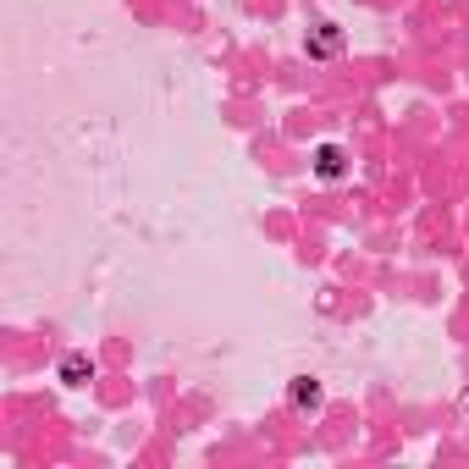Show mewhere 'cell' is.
<instances>
[{"label":"cell","instance_id":"1","mask_svg":"<svg viewBox=\"0 0 469 469\" xmlns=\"http://www.w3.org/2000/svg\"><path fill=\"white\" fill-rule=\"evenodd\" d=\"M88 370H94V365H88V359H78V353H72V359L61 365V381H78V376H88Z\"/></svg>","mask_w":469,"mask_h":469},{"label":"cell","instance_id":"2","mask_svg":"<svg viewBox=\"0 0 469 469\" xmlns=\"http://www.w3.org/2000/svg\"><path fill=\"white\" fill-rule=\"evenodd\" d=\"M342 171V155L337 150H320V177H337Z\"/></svg>","mask_w":469,"mask_h":469},{"label":"cell","instance_id":"3","mask_svg":"<svg viewBox=\"0 0 469 469\" xmlns=\"http://www.w3.org/2000/svg\"><path fill=\"white\" fill-rule=\"evenodd\" d=\"M315 397H320V392H315L310 381H293V403H315Z\"/></svg>","mask_w":469,"mask_h":469}]
</instances>
